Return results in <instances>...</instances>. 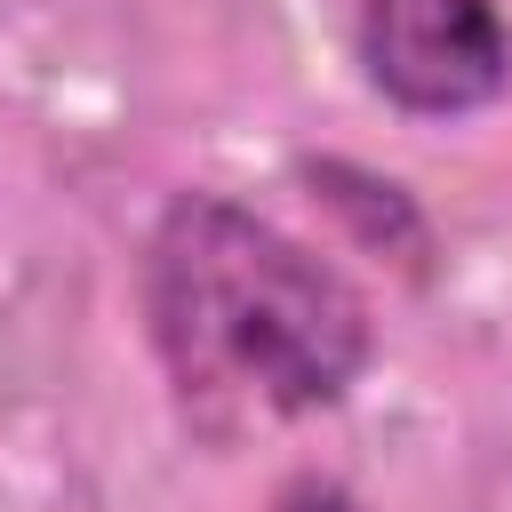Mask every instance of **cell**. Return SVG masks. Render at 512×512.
Returning <instances> with one entry per match:
<instances>
[{"label":"cell","instance_id":"1","mask_svg":"<svg viewBox=\"0 0 512 512\" xmlns=\"http://www.w3.org/2000/svg\"><path fill=\"white\" fill-rule=\"evenodd\" d=\"M144 304L184 400L328 408L368 360V304L264 216L184 192L144 256Z\"/></svg>","mask_w":512,"mask_h":512},{"label":"cell","instance_id":"2","mask_svg":"<svg viewBox=\"0 0 512 512\" xmlns=\"http://www.w3.org/2000/svg\"><path fill=\"white\" fill-rule=\"evenodd\" d=\"M368 80L408 112H472L512 80V40L488 0H344Z\"/></svg>","mask_w":512,"mask_h":512},{"label":"cell","instance_id":"3","mask_svg":"<svg viewBox=\"0 0 512 512\" xmlns=\"http://www.w3.org/2000/svg\"><path fill=\"white\" fill-rule=\"evenodd\" d=\"M280 512H360L344 488H328V480H296L288 496H280Z\"/></svg>","mask_w":512,"mask_h":512}]
</instances>
